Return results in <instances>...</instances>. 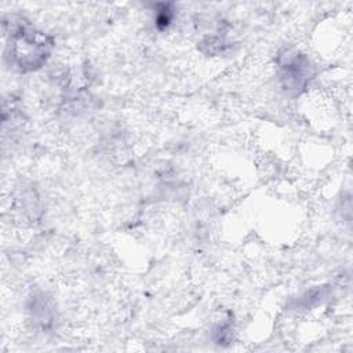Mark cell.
I'll return each instance as SVG.
<instances>
[{"label": "cell", "instance_id": "obj_1", "mask_svg": "<svg viewBox=\"0 0 353 353\" xmlns=\"http://www.w3.org/2000/svg\"><path fill=\"white\" fill-rule=\"evenodd\" d=\"M52 40L28 25H17L10 33L8 57L19 70L39 69L50 57Z\"/></svg>", "mask_w": 353, "mask_h": 353}, {"label": "cell", "instance_id": "obj_2", "mask_svg": "<svg viewBox=\"0 0 353 353\" xmlns=\"http://www.w3.org/2000/svg\"><path fill=\"white\" fill-rule=\"evenodd\" d=\"M279 65L283 87L290 92H299L303 90L313 76L310 61L296 51H285L281 54Z\"/></svg>", "mask_w": 353, "mask_h": 353}, {"label": "cell", "instance_id": "obj_3", "mask_svg": "<svg viewBox=\"0 0 353 353\" xmlns=\"http://www.w3.org/2000/svg\"><path fill=\"white\" fill-rule=\"evenodd\" d=\"M156 14V25L159 29H165L174 17V10L171 8V4H159Z\"/></svg>", "mask_w": 353, "mask_h": 353}]
</instances>
